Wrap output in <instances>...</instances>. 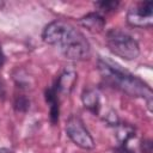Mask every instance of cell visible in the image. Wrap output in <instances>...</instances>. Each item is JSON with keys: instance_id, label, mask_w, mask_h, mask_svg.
<instances>
[{"instance_id": "cell-12", "label": "cell", "mask_w": 153, "mask_h": 153, "mask_svg": "<svg viewBox=\"0 0 153 153\" xmlns=\"http://www.w3.org/2000/svg\"><path fill=\"white\" fill-rule=\"evenodd\" d=\"M94 5L102 12H111V11H115L120 4H118V1L110 0V1H98V2H94Z\"/></svg>"}, {"instance_id": "cell-14", "label": "cell", "mask_w": 153, "mask_h": 153, "mask_svg": "<svg viewBox=\"0 0 153 153\" xmlns=\"http://www.w3.org/2000/svg\"><path fill=\"white\" fill-rule=\"evenodd\" d=\"M5 62H6V56H5L4 50H2V48H1V45H0V69L4 67Z\"/></svg>"}, {"instance_id": "cell-1", "label": "cell", "mask_w": 153, "mask_h": 153, "mask_svg": "<svg viewBox=\"0 0 153 153\" xmlns=\"http://www.w3.org/2000/svg\"><path fill=\"white\" fill-rule=\"evenodd\" d=\"M42 39L49 45L57 47L68 60L81 61L90 57L91 45L85 35L71 23L55 19L45 25Z\"/></svg>"}, {"instance_id": "cell-10", "label": "cell", "mask_w": 153, "mask_h": 153, "mask_svg": "<svg viewBox=\"0 0 153 153\" xmlns=\"http://www.w3.org/2000/svg\"><path fill=\"white\" fill-rule=\"evenodd\" d=\"M115 128H116V137L122 143V146L126 145L128 142V140L135 135V130L128 124H123V123L118 122L115 126Z\"/></svg>"}, {"instance_id": "cell-15", "label": "cell", "mask_w": 153, "mask_h": 153, "mask_svg": "<svg viewBox=\"0 0 153 153\" xmlns=\"http://www.w3.org/2000/svg\"><path fill=\"white\" fill-rule=\"evenodd\" d=\"M0 153H13V152L7 148H0Z\"/></svg>"}, {"instance_id": "cell-6", "label": "cell", "mask_w": 153, "mask_h": 153, "mask_svg": "<svg viewBox=\"0 0 153 153\" xmlns=\"http://www.w3.org/2000/svg\"><path fill=\"white\" fill-rule=\"evenodd\" d=\"M78 80V73L74 68L72 67H66L57 76L55 84H54V88L57 92V94L60 96H67L72 92V90L74 88L75 84Z\"/></svg>"}, {"instance_id": "cell-7", "label": "cell", "mask_w": 153, "mask_h": 153, "mask_svg": "<svg viewBox=\"0 0 153 153\" xmlns=\"http://www.w3.org/2000/svg\"><path fill=\"white\" fill-rule=\"evenodd\" d=\"M81 102L85 109H87L93 115H99L102 109V98L98 90L88 87L85 88L81 93Z\"/></svg>"}, {"instance_id": "cell-11", "label": "cell", "mask_w": 153, "mask_h": 153, "mask_svg": "<svg viewBox=\"0 0 153 153\" xmlns=\"http://www.w3.org/2000/svg\"><path fill=\"white\" fill-rule=\"evenodd\" d=\"M13 108L17 112H26L30 108V100L24 94L17 96L13 102Z\"/></svg>"}, {"instance_id": "cell-4", "label": "cell", "mask_w": 153, "mask_h": 153, "mask_svg": "<svg viewBox=\"0 0 153 153\" xmlns=\"http://www.w3.org/2000/svg\"><path fill=\"white\" fill-rule=\"evenodd\" d=\"M65 130L66 135L69 137V140L81 149H93L96 147V142L88 129L86 128L84 121L76 116L72 115L67 118L66 124H65Z\"/></svg>"}, {"instance_id": "cell-8", "label": "cell", "mask_w": 153, "mask_h": 153, "mask_svg": "<svg viewBox=\"0 0 153 153\" xmlns=\"http://www.w3.org/2000/svg\"><path fill=\"white\" fill-rule=\"evenodd\" d=\"M79 24L91 32H100L105 27V19L99 12H91L79 19Z\"/></svg>"}, {"instance_id": "cell-13", "label": "cell", "mask_w": 153, "mask_h": 153, "mask_svg": "<svg viewBox=\"0 0 153 153\" xmlns=\"http://www.w3.org/2000/svg\"><path fill=\"white\" fill-rule=\"evenodd\" d=\"M6 97V87H5V84L2 82V80H0V99H5Z\"/></svg>"}, {"instance_id": "cell-16", "label": "cell", "mask_w": 153, "mask_h": 153, "mask_svg": "<svg viewBox=\"0 0 153 153\" xmlns=\"http://www.w3.org/2000/svg\"><path fill=\"white\" fill-rule=\"evenodd\" d=\"M4 7V1H0V10Z\"/></svg>"}, {"instance_id": "cell-2", "label": "cell", "mask_w": 153, "mask_h": 153, "mask_svg": "<svg viewBox=\"0 0 153 153\" xmlns=\"http://www.w3.org/2000/svg\"><path fill=\"white\" fill-rule=\"evenodd\" d=\"M98 72L104 82L130 97L142 98L146 100L147 106L151 110L153 92L152 88L139 76L123 69L120 65L114 63L106 59L99 57L97 61Z\"/></svg>"}, {"instance_id": "cell-3", "label": "cell", "mask_w": 153, "mask_h": 153, "mask_svg": "<svg viewBox=\"0 0 153 153\" xmlns=\"http://www.w3.org/2000/svg\"><path fill=\"white\" fill-rule=\"evenodd\" d=\"M105 43L108 49L116 56L131 61L139 57L140 45L137 41L128 32L120 29H111L106 32Z\"/></svg>"}, {"instance_id": "cell-5", "label": "cell", "mask_w": 153, "mask_h": 153, "mask_svg": "<svg viewBox=\"0 0 153 153\" xmlns=\"http://www.w3.org/2000/svg\"><path fill=\"white\" fill-rule=\"evenodd\" d=\"M126 18L133 27H151L153 24V1H141L129 7Z\"/></svg>"}, {"instance_id": "cell-9", "label": "cell", "mask_w": 153, "mask_h": 153, "mask_svg": "<svg viewBox=\"0 0 153 153\" xmlns=\"http://www.w3.org/2000/svg\"><path fill=\"white\" fill-rule=\"evenodd\" d=\"M45 102L49 106V120L51 124H56L59 122V116H60V98L55 88L51 86L45 90L44 92Z\"/></svg>"}]
</instances>
